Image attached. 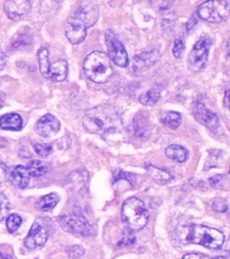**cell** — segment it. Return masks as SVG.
<instances>
[{
    "instance_id": "obj_29",
    "label": "cell",
    "mask_w": 230,
    "mask_h": 259,
    "mask_svg": "<svg viewBox=\"0 0 230 259\" xmlns=\"http://www.w3.org/2000/svg\"><path fill=\"white\" fill-rule=\"evenodd\" d=\"M84 253H85L84 247H82L80 245H73L67 249V254L71 259H78L81 256H83Z\"/></svg>"
},
{
    "instance_id": "obj_12",
    "label": "cell",
    "mask_w": 230,
    "mask_h": 259,
    "mask_svg": "<svg viewBox=\"0 0 230 259\" xmlns=\"http://www.w3.org/2000/svg\"><path fill=\"white\" fill-rule=\"evenodd\" d=\"M61 128V123L56 116L47 114L42 116L35 125V131L42 137H51L56 135Z\"/></svg>"
},
{
    "instance_id": "obj_15",
    "label": "cell",
    "mask_w": 230,
    "mask_h": 259,
    "mask_svg": "<svg viewBox=\"0 0 230 259\" xmlns=\"http://www.w3.org/2000/svg\"><path fill=\"white\" fill-rule=\"evenodd\" d=\"M68 74V64L65 60H57L49 67V79L54 82L66 80Z\"/></svg>"
},
{
    "instance_id": "obj_24",
    "label": "cell",
    "mask_w": 230,
    "mask_h": 259,
    "mask_svg": "<svg viewBox=\"0 0 230 259\" xmlns=\"http://www.w3.org/2000/svg\"><path fill=\"white\" fill-rule=\"evenodd\" d=\"M147 169L149 171V174L151 175V177L158 182H167L172 179V176L170 174H168V172H166L164 170H161L159 168H156L152 165L148 166Z\"/></svg>"
},
{
    "instance_id": "obj_1",
    "label": "cell",
    "mask_w": 230,
    "mask_h": 259,
    "mask_svg": "<svg viewBox=\"0 0 230 259\" xmlns=\"http://www.w3.org/2000/svg\"><path fill=\"white\" fill-rule=\"evenodd\" d=\"M98 18L99 8L95 3H81L65 24V34L71 44L78 45L83 42L87 35V29L93 27Z\"/></svg>"
},
{
    "instance_id": "obj_21",
    "label": "cell",
    "mask_w": 230,
    "mask_h": 259,
    "mask_svg": "<svg viewBox=\"0 0 230 259\" xmlns=\"http://www.w3.org/2000/svg\"><path fill=\"white\" fill-rule=\"evenodd\" d=\"M26 168L28 169L30 176L34 178L42 177L48 171V165L41 160H31L30 163H28Z\"/></svg>"
},
{
    "instance_id": "obj_9",
    "label": "cell",
    "mask_w": 230,
    "mask_h": 259,
    "mask_svg": "<svg viewBox=\"0 0 230 259\" xmlns=\"http://www.w3.org/2000/svg\"><path fill=\"white\" fill-rule=\"evenodd\" d=\"M60 224L64 231L80 236H89L94 233L93 226L81 214H64L60 218Z\"/></svg>"
},
{
    "instance_id": "obj_36",
    "label": "cell",
    "mask_w": 230,
    "mask_h": 259,
    "mask_svg": "<svg viewBox=\"0 0 230 259\" xmlns=\"http://www.w3.org/2000/svg\"><path fill=\"white\" fill-rule=\"evenodd\" d=\"M7 64V57L5 53L0 50V71H2Z\"/></svg>"
},
{
    "instance_id": "obj_7",
    "label": "cell",
    "mask_w": 230,
    "mask_h": 259,
    "mask_svg": "<svg viewBox=\"0 0 230 259\" xmlns=\"http://www.w3.org/2000/svg\"><path fill=\"white\" fill-rule=\"evenodd\" d=\"M212 45V39L210 37H202L199 41L195 42L192 50L189 53L188 63L189 68L197 72L202 70L208 62V56H209V50Z\"/></svg>"
},
{
    "instance_id": "obj_38",
    "label": "cell",
    "mask_w": 230,
    "mask_h": 259,
    "mask_svg": "<svg viewBox=\"0 0 230 259\" xmlns=\"http://www.w3.org/2000/svg\"><path fill=\"white\" fill-rule=\"evenodd\" d=\"M213 259H226V258L223 257V256H216V257H214Z\"/></svg>"
},
{
    "instance_id": "obj_31",
    "label": "cell",
    "mask_w": 230,
    "mask_h": 259,
    "mask_svg": "<svg viewBox=\"0 0 230 259\" xmlns=\"http://www.w3.org/2000/svg\"><path fill=\"white\" fill-rule=\"evenodd\" d=\"M136 242V237H135V235L131 233L130 231L128 232V233H126L124 236H123V238L119 241V245L120 246H129V245H133L134 243Z\"/></svg>"
},
{
    "instance_id": "obj_32",
    "label": "cell",
    "mask_w": 230,
    "mask_h": 259,
    "mask_svg": "<svg viewBox=\"0 0 230 259\" xmlns=\"http://www.w3.org/2000/svg\"><path fill=\"white\" fill-rule=\"evenodd\" d=\"M212 208L215 210V211H218V212H224L227 210V203L222 200V199H216L214 200V202L212 203Z\"/></svg>"
},
{
    "instance_id": "obj_17",
    "label": "cell",
    "mask_w": 230,
    "mask_h": 259,
    "mask_svg": "<svg viewBox=\"0 0 230 259\" xmlns=\"http://www.w3.org/2000/svg\"><path fill=\"white\" fill-rule=\"evenodd\" d=\"M166 155L170 159L177 161V163H183V161L187 160L189 152L187 149L181 146L171 145L166 149Z\"/></svg>"
},
{
    "instance_id": "obj_20",
    "label": "cell",
    "mask_w": 230,
    "mask_h": 259,
    "mask_svg": "<svg viewBox=\"0 0 230 259\" xmlns=\"http://www.w3.org/2000/svg\"><path fill=\"white\" fill-rule=\"evenodd\" d=\"M38 62H39V70L42 74L43 78L49 79V67H50V62H49V52L46 47H41L38 50Z\"/></svg>"
},
{
    "instance_id": "obj_8",
    "label": "cell",
    "mask_w": 230,
    "mask_h": 259,
    "mask_svg": "<svg viewBox=\"0 0 230 259\" xmlns=\"http://www.w3.org/2000/svg\"><path fill=\"white\" fill-rule=\"evenodd\" d=\"M105 42L108 50V58L119 67H127L129 63L126 49L112 30L105 32Z\"/></svg>"
},
{
    "instance_id": "obj_11",
    "label": "cell",
    "mask_w": 230,
    "mask_h": 259,
    "mask_svg": "<svg viewBox=\"0 0 230 259\" xmlns=\"http://www.w3.org/2000/svg\"><path fill=\"white\" fill-rule=\"evenodd\" d=\"M48 231L45 226H42L38 222H34L28 236L25 238L24 243L28 249L34 250L37 249V247L45 245L48 240Z\"/></svg>"
},
{
    "instance_id": "obj_25",
    "label": "cell",
    "mask_w": 230,
    "mask_h": 259,
    "mask_svg": "<svg viewBox=\"0 0 230 259\" xmlns=\"http://www.w3.org/2000/svg\"><path fill=\"white\" fill-rule=\"evenodd\" d=\"M21 222H23V219L19 214L17 213H12L10 214L7 217V229L8 231L12 234L15 233L18 229L19 226L21 225Z\"/></svg>"
},
{
    "instance_id": "obj_5",
    "label": "cell",
    "mask_w": 230,
    "mask_h": 259,
    "mask_svg": "<svg viewBox=\"0 0 230 259\" xmlns=\"http://www.w3.org/2000/svg\"><path fill=\"white\" fill-rule=\"evenodd\" d=\"M187 242L201 244L209 250H217L224 244L225 236L218 230L205 225L193 224L190 226Z\"/></svg>"
},
{
    "instance_id": "obj_13",
    "label": "cell",
    "mask_w": 230,
    "mask_h": 259,
    "mask_svg": "<svg viewBox=\"0 0 230 259\" xmlns=\"http://www.w3.org/2000/svg\"><path fill=\"white\" fill-rule=\"evenodd\" d=\"M31 9V3L27 0H14L6 2L5 11L7 16L12 20H19L26 16Z\"/></svg>"
},
{
    "instance_id": "obj_3",
    "label": "cell",
    "mask_w": 230,
    "mask_h": 259,
    "mask_svg": "<svg viewBox=\"0 0 230 259\" xmlns=\"http://www.w3.org/2000/svg\"><path fill=\"white\" fill-rule=\"evenodd\" d=\"M83 69L86 77L98 84L105 83L114 73L111 59L101 51L89 53L84 61Z\"/></svg>"
},
{
    "instance_id": "obj_30",
    "label": "cell",
    "mask_w": 230,
    "mask_h": 259,
    "mask_svg": "<svg viewBox=\"0 0 230 259\" xmlns=\"http://www.w3.org/2000/svg\"><path fill=\"white\" fill-rule=\"evenodd\" d=\"M0 259H15L12 247L9 245H0Z\"/></svg>"
},
{
    "instance_id": "obj_35",
    "label": "cell",
    "mask_w": 230,
    "mask_h": 259,
    "mask_svg": "<svg viewBox=\"0 0 230 259\" xmlns=\"http://www.w3.org/2000/svg\"><path fill=\"white\" fill-rule=\"evenodd\" d=\"M223 179H224L223 176L217 175V176L211 178V179L209 180V182H210V184H211L213 187H218V185L221 184V181H222Z\"/></svg>"
},
{
    "instance_id": "obj_6",
    "label": "cell",
    "mask_w": 230,
    "mask_h": 259,
    "mask_svg": "<svg viewBox=\"0 0 230 259\" xmlns=\"http://www.w3.org/2000/svg\"><path fill=\"white\" fill-rule=\"evenodd\" d=\"M229 2H221V0H213V2H206L199 8V16L209 23H221L229 16Z\"/></svg>"
},
{
    "instance_id": "obj_26",
    "label": "cell",
    "mask_w": 230,
    "mask_h": 259,
    "mask_svg": "<svg viewBox=\"0 0 230 259\" xmlns=\"http://www.w3.org/2000/svg\"><path fill=\"white\" fill-rule=\"evenodd\" d=\"M10 203L8 198L3 192H0V222L4 221L9 214Z\"/></svg>"
},
{
    "instance_id": "obj_19",
    "label": "cell",
    "mask_w": 230,
    "mask_h": 259,
    "mask_svg": "<svg viewBox=\"0 0 230 259\" xmlns=\"http://www.w3.org/2000/svg\"><path fill=\"white\" fill-rule=\"evenodd\" d=\"M159 57V53L156 50H152V51H147L141 53V55H138L135 57V63L139 66H145L148 67L150 65L154 64Z\"/></svg>"
},
{
    "instance_id": "obj_10",
    "label": "cell",
    "mask_w": 230,
    "mask_h": 259,
    "mask_svg": "<svg viewBox=\"0 0 230 259\" xmlns=\"http://www.w3.org/2000/svg\"><path fill=\"white\" fill-rule=\"evenodd\" d=\"M192 113L195 119L208 127L212 132H216L220 125V119L215 113L207 109V106L202 102H194Z\"/></svg>"
},
{
    "instance_id": "obj_27",
    "label": "cell",
    "mask_w": 230,
    "mask_h": 259,
    "mask_svg": "<svg viewBox=\"0 0 230 259\" xmlns=\"http://www.w3.org/2000/svg\"><path fill=\"white\" fill-rule=\"evenodd\" d=\"M34 150L39 156L47 157L48 155H50L52 153L53 148L51 145H47V144H35Z\"/></svg>"
},
{
    "instance_id": "obj_4",
    "label": "cell",
    "mask_w": 230,
    "mask_h": 259,
    "mask_svg": "<svg viewBox=\"0 0 230 259\" xmlns=\"http://www.w3.org/2000/svg\"><path fill=\"white\" fill-rule=\"evenodd\" d=\"M121 214L130 232H139L145 229L150 218L145 203L136 197L128 198L123 203Z\"/></svg>"
},
{
    "instance_id": "obj_16",
    "label": "cell",
    "mask_w": 230,
    "mask_h": 259,
    "mask_svg": "<svg viewBox=\"0 0 230 259\" xmlns=\"http://www.w3.org/2000/svg\"><path fill=\"white\" fill-rule=\"evenodd\" d=\"M23 126V118L16 113H10L0 117V128L6 131H20Z\"/></svg>"
},
{
    "instance_id": "obj_18",
    "label": "cell",
    "mask_w": 230,
    "mask_h": 259,
    "mask_svg": "<svg viewBox=\"0 0 230 259\" xmlns=\"http://www.w3.org/2000/svg\"><path fill=\"white\" fill-rule=\"evenodd\" d=\"M59 201L60 198L57 193H49L47 196L40 198L37 202V207L42 211H50L57 206Z\"/></svg>"
},
{
    "instance_id": "obj_23",
    "label": "cell",
    "mask_w": 230,
    "mask_h": 259,
    "mask_svg": "<svg viewBox=\"0 0 230 259\" xmlns=\"http://www.w3.org/2000/svg\"><path fill=\"white\" fill-rule=\"evenodd\" d=\"M160 98V92L157 89H151L148 92L142 94L139 97V101L141 104L152 106L158 102Z\"/></svg>"
},
{
    "instance_id": "obj_2",
    "label": "cell",
    "mask_w": 230,
    "mask_h": 259,
    "mask_svg": "<svg viewBox=\"0 0 230 259\" xmlns=\"http://www.w3.org/2000/svg\"><path fill=\"white\" fill-rule=\"evenodd\" d=\"M121 124V117L115 106L102 104L87 111L83 125L89 133L106 136L115 133Z\"/></svg>"
},
{
    "instance_id": "obj_37",
    "label": "cell",
    "mask_w": 230,
    "mask_h": 259,
    "mask_svg": "<svg viewBox=\"0 0 230 259\" xmlns=\"http://www.w3.org/2000/svg\"><path fill=\"white\" fill-rule=\"evenodd\" d=\"M228 95H229V91H227V92H226V98H225V101H226L225 105H226L227 107L229 106V103H228Z\"/></svg>"
},
{
    "instance_id": "obj_34",
    "label": "cell",
    "mask_w": 230,
    "mask_h": 259,
    "mask_svg": "<svg viewBox=\"0 0 230 259\" xmlns=\"http://www.w3.org/2000/svg\"><path fill=\"white\" fill-rule=\"evenodd\" d=\"M182 259H210V258L202 253H190V254L185 255Z\"/></svg>"
},
{
    "instance_id": "obj_14",
    "label": "cell",
    "mask_w": 230,
    "mask_h": 259,
    "mask_svg": "<svg viewBox=\"0 0 230 259\" xmlns=\"http://www.w3.org/2000/svg\"><path fill=\"white\" fill-rule=\"evenodd\" d=\"M8 176L10 178L11 182L21 189L27 188L30 184L31 176L29 174L28 169L26 168V166L17 165L15 167H13L12 169H10Z\"/></svg>"
},
{
    "instance_id": "obj_28",
    "label": "cell",
    "mask_w": 230,
    "mask_h": 259,
    "mask_svg": "<svg viewBox=\"0 0 230 259\" xmlns=\"http://www.w3.org/2000/svg\"><path fill=\"white\" fill-rule=\"evenodd\" d=\"M185 51V40L181 37H178L174 41V47H173V55L176 59H180L183 55Z\"/></svg>"
},
{
    "instance_id": "obj_33",
    "label": "cell",
    "mask_w": 230,
    "mask_h": 259,
    "mask_svg": "<svg viewBox=\"0 0 230 259\" xmlns=\"http://www.w3.org/2000/svg\"><path fill=\"white\" fill-rule=\"evenodd\" d=\"M115 177H116V181L125 180V181H128L130 184H133V182H134V176L130 174H127V172H124L122 170H119L118 174L115 175Z\"/></svg>"
},
{
    "instance_id": "obj_22",
    "label": "cell",
    "mask_w": 230,
    "mask_h": 259,
    "mask_svg": "<svg viewBox=\"0 0 230 259\" xmlns=\"http://www.w3.org/2000/svg\"><path fill=\"white\" fill-rule=\"evenodd\" d=\"M160 120L164 125L175 130L177 128L181 123V115L178 112H173V111L167 112L166 114H163L161 116Z\"/></svg>"
}]
</instances>
